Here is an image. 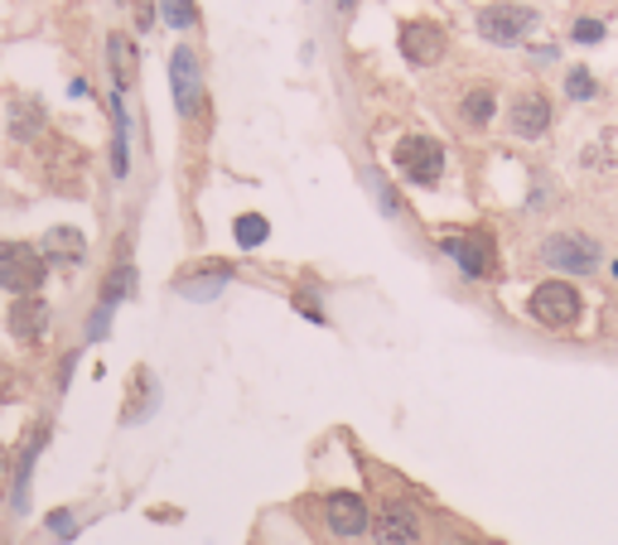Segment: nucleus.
Listing matches in <instances>:
<instances>
[{
    "label": "nucleus",
    "instance_id": "2eb2a0df",
    "mask_svg": "<svg viewBox=\"0 0 618 545\" xmlns=\"http://www.w3.org/2000/svg\"><path fill=\"white\" fill-rule=\"evenodd\" d=\"M44 449V430L30 434V444H24V459H20V478H15V497H10V507L24 512L30 507V469H34V454Z\"/></svg>",
    "mask_w": 618,
    "mask_h": 545
},
{
    "label": "nucleus",
    "instance_id": "f8f14e48",
    "mask_svg": "<svg viewBox=\"0 0 618 545\" xmlns=\"http://www.w3.org/2000/svg\"><path fill=\"white\" fill-rule=\"evenodd\" d=\"M44 324H49V304L44 300L39 295L15 300V310H10V334H15L20 343H34L39 334H44Z\"/></svg>",
    "mask_w": 618,
    "mask_h": 545
},
{
    "label": "nucleus",
    "instance_id": "9d476101",
    "mask_svg": "<svg viewBox=\"0 0 618 545\" xmlns=\"http://www.w3.org/2000/svg\"><path fill=\"white\" fill-rule=\"evenodd\" d=\"M507 126H512V136H522V140L546 136V126H551V102L542 97V92H522V97L512 102V112H507Z\"/></svg>",
    "mask_w": 618,
    "mask_h": 545
},
{
    "label": "nucleus",
    "instance_id": "39448f33",
    "mask_svg": "<svg viewBox=\"0 0 618 545\" xmlns=\"http://www.w3.org/2000/svg\"><path fill=\"white\" fill-rule=\"evenodd\" d=\"M373 545H420V512L411 502H383V516L373 522Z\"/></svg>",
    "mask_w": 618,
    "mask_h": 545
},
{
    "label": "nucleus",
    "instance_id": "1a4fd4ad",
    "mask_svg": "<svg viewBox=\"0 0 618 545\" xmlns=\"http://www.w3.org/2000/svg\"><path fill=\"white\" fill-rule=\"evenodd\" d=\"M169 83H175V106H179V116H193V112H199L203 77H199V59H193V49H175V59H169Z\"/></svg>",
    "mask_w": 618,
    "mask_h": 545
},
{
    "label": "nucleus",
    "instance_id": "f03ea898",
    "mask_svg": "<svg viewBox=\"0 0 618 545\" xmlns=\"http://www.w3.org/2000/svg\"><path fill=\"white\" fill-rule=\"evenodd\" d=\"M391 159H397V169L416 184V189H436L444 175V150H440V140H430V136H401Z\"/></svg>",
    "mask_w": 618,
    "mask_h": 545
},
{
    "label": "nucleus",
    "instance_id": "20e7f679",
    "mask_svg": "<svg viewBox=\"0 0 618 545\" xmlns=\"http://www.w3.org/2000/svg\"><path fill=\"white\" fill-rule=\"evenodd\" d=\"M542 261L556 265V271L585 275V271H595V265H599V242H595V237H585V232H556V237H546Z\"/></svg>",
    "mask_w": 618,
    "mask_h": 545
},
{
    "label": "nucleus",
    "instance_id": "aec40b11",
    "mask_svg": "<svg viewBox=\"0 0 618 545\" xmlns=\"http://www.w3.org/2000/svg\"><path fill=\"white\" fill-rule=\"evenodd\" d=\"M565 87H570L575 102H595V97H599V92H595V77H589L585 69H575L570 77H565Z\"/></svg>",
    "mask_w": 618,
    "mask_h": 545
},
{
    "label": "nucleus",
    "instance_id": "7ed1b4c3",
    "mask_svg": "<svg viewBox=\"0 0 618 545\" xmlns=\"http://www.w3.org/2000/svg\"><path fill=\"white\" fill-rule=\"evenodd\" d=\"M580 290L565 285V281H546L532 290V318L546 328H575L580 324Z\"/></svg>",
    "mask_w": 618,
    "mask_h": 545
},
{
    "label": "nucleus",
    "instance_id": "4be33fe9",
    "mask_svg": "<svg viewBox=\"0 0 618 545\" xmlns=\"http://www.w3.org/2000/svg\"><path fill=\"white\" fill-rule=\"evenodd\" d=\"M49 531H54V536H73V512H54L49 516Z\"/></svg>",
    "mask_w": 618,
    "mask_h": 545
},
{
    "label": "nucleus",
    "instance_id": "ddd939ff",
    "mask_svg": "<svg viewBox=\"0 0 618 545\" xmlns=\"http://www.w3.org/2000/svg\"><path fill=\"white\" fill-rule=\"evenodd\" d=\"M44 261L77 265V261H83V232H73V228H54V232L44 237Z\"/></svg>",
    "mask_w": 618,
    "mask_h": 545
},
{
    "label": "nucleus",
    "instance_id": "4468645a",
    "mask_svg": "<svg viewBox=\"0 0 618 545\" xmlns=\"http://www.w3.org/2000/svg\"><path fill=\"white\" fill-rule=\"evenodd\" d=\"M10 130H15V140H34L39 130H44V106L34 97L10 102Z\"/></svg>",
    "mask_w": 618,
    "mask_h": 545
},
{
    "label": "nucleus",
    "instance_id": "9b49d317",
    "mask_svg": "<svg viewBox=\"0 0 618 545\" xmlns=\"http://www.w3.org/2000/svg\"><path fill=\"white\" fill-rule=\"evenodd\" d=\"M401 53L411 63H440L444 59V30L440 24H426V20L406 24L401 30Z\"/></svg>",
    "mask_w": 618,
    "mask_h": 545
},
{
    "label": "nucleus",
    "instance_id": "f3484780",
    "mask_svg": "<svg viewBox=\"0 0 618 545\" xmlns=\"http://www.w3.org/2000/svg\"><path fill=\"white\" fill-rule=\"evenodd\" d=\"M232 232H237V247H261V242H266V232H271V222L256 218V212H242Z\"/></svg>",
    "mask_w": 618,
    "mask_h": 545
},
{
    "label": "nucleus",
    "instance_id": "0eeeda50",
    "mask_svg": "<svg viewBox=\"0 0 618 545\" xmlns=\"http://www.w3.org/2000/svg\"><path fill=\"white\" fill-rule=\"evenodd\" d=\"M444 251L454 256V265L464 275H473V281H483V275H493V265H497V256H493V242L483 232H464V237H444Z\"/></svg>",
    "mask_w": 618,
    "mask_h": 545
},
{
    "label": "nucleus",
    "instance_id": "6e6552de",
    "mask_svg": "<svg viewBox=\"0 0 618 545\" xmlns=\"http://www.w3.org/2000/svg\"><path fill=\"white\" fill-rule=\"evenodd\" d=\"M324 522H328V531H334L338 541H353V536H363V531L373 526V516H367V502L358 493H334L324 502Z\"/></svg>",
    "mask_w": 618,
    "mask_h": 545
},
{
    "label": "nucleus",
    "instance_id": "412c9836",
    "mask_svg": "<svg viewBox=\"0 0 618 545\" xmlns=\"http://www.w3.org/2000/svg\"><path fill=\"white\" fill-rule=\"evenodd\" d=\"M575 39H580V44H599V39H604V24H599V20H575Z\"/></svg>",
    "mask_w": 618,
    "mask_h": 545
},
{
    "label": "nucleus",
    "instance_id": "423d86ee",
    "mask_svg": "<svg viewBox=\"0 0 618 545\" xmlns=\"http://www.w3.org/2000/svg\"><path fill=\"white\" fill-rule=\"evenodd\" d=\"M532 24H536V10L532 6H512V0L479 10V34L493 39V44H512V39H522Z\"/></svg>",
    "mask_w": 618,
    "mask_h": 545
},
{
    "label": "nucleus",
    "instance_id": "6ab92c4d",
    "mask_svg": "<svg viewBox=\"0 0 618 545\" xmlns=\"http://www.w3.org/2000/svg\"><path fill=\"white\" fill-rule=\"evenodd\" d=\"M112 73H116V87H126L130 83V44H126V39L122 34H112Z\"/></svg>",
    "mask_w": 618,
    "mask_h": 545
},
{
    "label": "nucleus",
    "instance_id": "dca6fc26",
    "mask_svg": "<svg viewBox=\"0 0 618 545\" xmlns=\"http://www.w3.org/2000/svg\"><path fill=\"white\" fill-rule=\"evenodd\" d=\"M493 106H497L493 87H473L469 97H464V122L469 126H489L493 122Z\"/></svg>",
    "mask_w": 618,
    "mask_h": 545
},
{
    "label": "nucleus",
    "instance_id": "a211bd4d",
    "mask_svg": "<svg viewBox=\"0 0 618 545\" xmlns=\"http://www.w3.org/2000/svg\"><path fill=\"white\" fill-rule=\"evenodd\" d=\"M160 15L175 24V30H189V24L199 20V10H193V0H160Z\"/></svg>",
    "mask_w": 618,
    "mask_h": 545
},
{
    "label": "nucleus",
    "instance_id": "f257e3e1",
    "mask_svg": "<svg viewBox=\"0 0 618 545\" xmlns=\"http://www.w3.org/2000/svg\"><path fill=\"white\" fill-rule=\"evenodd\" d=\"M49 275V261L39 247H24V242H0V290H10L15 300L34 295Z\"/></svg>",
    "mask_w": 618,
    "mask_h": 545
}]
</instances>
